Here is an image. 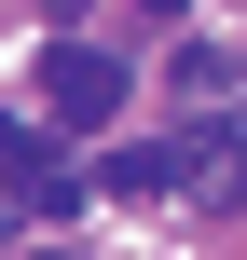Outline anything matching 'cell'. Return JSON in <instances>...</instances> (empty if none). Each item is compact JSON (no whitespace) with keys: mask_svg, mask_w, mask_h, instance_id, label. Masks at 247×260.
I'll return each mask as SVG.
<instances>
[{"mask_svg":"<svg viewBox=\"0 0 247 260\" xmlns=\"http://www.w3.org/2000/svg\"><path fill=\"white\" fill-rule=\"evenodd\" d=\"M138 14H179V0H138Z\"/></svg>","mask_w":247,"mask_h":260,"instance_id":"2","label":"cell"},{"mask_svg":"<svg viewBox=\"0 0 247 260\" xmlns=\"http://www.w3.org/2000/svg\"><path fill=\"white\" fill-rule=\"evenodd\" d=\"M41 110H55L69 137H96V123L124 110V55H110V41H41Z\"/></svg>","mask_w":247,"mask_h":260,"instance_id":"1","label":"cell"}]
</instances>
